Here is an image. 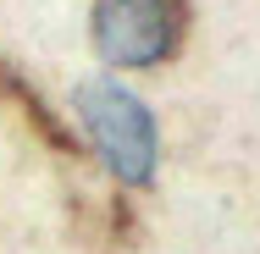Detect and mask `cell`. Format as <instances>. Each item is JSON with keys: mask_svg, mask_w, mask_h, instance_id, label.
I'll use <instances>...</instances> for the list:
<instances>
[{"mask_svg": "<svg viewBox=\"0 0 260 254\" xmlns=\"http://www.w3.org/2000/svg\"><path fill=\"white\" fill-rule=\"evenodd\" d=\"M78 116H83L100 160L116 171V183L144 188L155 177V122L127 89H116L105 78H89L78 89Z\"/></svg>", "mask_w": 260, "mask_h": 254, "instance_id": "6da1fadb", "label": "cell"}, {"mask_svg": "<svg viewBox=\"0 0 260 254\" xmlns=\"http://www.w3.org/2000/svg\"><path fill=\"white\" fill-rule=\"evenodd\" d=\"M188 33V0H94V45L116 66L172 61Z\"/></svg>", "mask_w": 260, "mask_h": 254, "instance_id": "7a4b0ae2", "label": "cell"}, {"mask_svg": "<svg viewBox=\"0 0 260 254\" xmlns=\"http://www.w3.org/2000/svg\"><path fill=\"white\" fill-rule=\"evenodd\" d=\"M0 100H11V105H17V111L34 122V133H39V138H45L55 155H72V138H67V127L55 122V111L39 100V89H34V83H28L17 66H6V61H0Z\"/></svg>", "mask_w": 260, "mask_h": 254, "instance_id": "3957f363", "label": "cell"}]
</instances>
